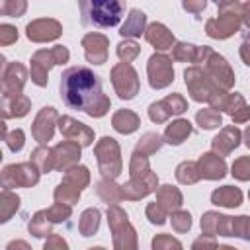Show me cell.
Wrapping results in <instances>:
<instances>
[{"label": "cell", "instance_id": "27", "mask_svg": "<svg viewBox=\"0 0 250 250\" xmlns=\"http://www.w3.org/2000/svg\"><path fill=\"white\" fill-rule=\"evenodd\" d=\"M29 107H31V102L23 94H20V96H2V115H4V119L23 117V115H27Z\"/></svg>", "mask_w": 250, "mask_h": 250}, {"label": "cell", "instance_id": "1", "mask_svg": "<svg viewBox=\"0 0 250 250\" xmlns=\"http://www.w3.org/2000/svg\"><path fill=\"white\" fill-rule=\"evenodd\" d=\"M61 98L72 109H80L90 117H104L109 111V98L102 90L100 76L88 66H70L61 76Z\"/></svg>", "mask_w": 250, "mask_h": 250}, {"label": "cell", "instance_id": "6", "mask_svg": "<svg viewBox=\"0 0 250 250\" xmlns=\"http://www.w3.org/2000/svg\"><path fill=\"white\" fill-rule=\"evenodd\" d=\"M68 59H70V53L62 45H55L51 49L35 51L33 57H31V68H29L31 80L37 86H47L49 68L55 66V64H64V62H68Z\"/></svg>", "mask_w": 250, "mask_h": 250}, {"label": "cell", "instance_id": "50", "mask_svg": "<svg viewBox=\"0 0 250 250\" xmlns=\"http://www.w3.org/2000/svg\"><path fill=\"white\" fill-rule=\"evenodd\" d=\"M4 141H6V145H8V148H10L12 152H20V150L23 148L25 135H23L21 129H14V131H10V133L4 137Z\"/></svg>", "mask_w": 250, "mask_h": 250}, {"label": "cell", "instance_id": "18", "mask_svg": "<svg viewBox=\"0 0 250 250\" xmlns=\"http://www.w3.org/2000/svg\"><path fill=\"white\" fill-rule=\"evenodd\" d=\"M213 109L217 111H227L234 123H244L250 119V105L244 102V98L240 94H223L219 98V102L213 105Z\"/></svg>", "mask_w": 250, "mask_h": 250}, {"label": "cell", "instance_id": "31", "mask_svg": "<svg viewBox=\"0 0 250 250\" xmlns=\"http://www.w3.org/2000/svg\"><path fill=\"white\" fill-rule=\"evenodd\" d=\"M189 135H191V123L188 119H176L166 127L164 141L168 145H182Z\"/></svg>", "mask_w": 250, "mask_h": 250}, {"label": "cell", "instance_id": "20", "mask_svg": "<svg viewBox=\"0 0 250 250\" xmlns=\"http://www.w3.org/2000/svg\"><path fill=\"white\" fill-rule=\"evenodd\" d=\"M82 47L86 61L92 64H104L107 61V47L109 39L104 33H86L82 37Z\"/></svg>", "mask_w": 250, "mask_h": 250}, {"label": "cell", "instance_id": "52", "mask_svg": "<svg viewBox=\"0 0 250 250\" xmlns=\"http://www.w3.org/2000/svg\"><path fill=\"white\" fill-rule=\"evenodd\" d=\"M18 41V29L10 23H2L0 25V45H10Z\"/></svg>", "mask_w": 250, "mask_h": 250}, {"label": "cell", "instance_id": "55", "mask_svg": "<svg viewBox=\"0 0 250 250\" xmlns=\"http://www.w3.org/2000/svg\"><path fill=\"white\" fill-rule=\"evenodd\" d=\"M240 16H242V23H244V27H246V39H250V0L242 4Z\"/></svg>", "mask_w": 250, "mask_h": 250}, {"label": "cell", "instance_id": "57", "mask_svg": "<svg viewBox=\"0 0 250 250\" xmlns=\"http://www.w3.org/2000/svg\"><path fill=\"white\" fill-rule=\"evenodd\" d=\"M6 250H31V246L25 240H12V242H8Z\"/></svg>", "mask_w": 250, "mask_h": 250}, {"label": "cell", "instance_id": "15", "mask_svg": "<svg viewBox=\"0 0 250 250\" xmlns=\"http://www.w3.org/2000/svg\"><path fill=\"white\" fill-rule=\"evenodd\" d=\"M62 33V25L57 20L51 18H41V20H33L27 23L25 27V35L29 41L33 43H47V41H55L59 39Z\"/></svg>", "mask_w": 250, "mask_h": 250}, {"label": "cell", "instance_id": "34", "mask_svg": "<svg viewBox=\"0 0 250 250\" xmlns=\"http://www.w3.org/2000/svg\"><path fill=\"white\" fill-rule=\"evenodd\" d=\"M176 178H178V182L184 184V186H191V184L199 182V180H201V174H199L197 162L186 160V162L178 164V168H176Z\"/></svg>", "mask_w": 250, "mask_h": 250}, {"label": "cell", "instance_id": "53", "mask_svg": "<svg viewBox=\"0 0 250 250\" xmlns=\"http://www.w3.org/2000/svg\"><path fill=\"white\" fill-rule=\"evenodd\" d=\"M43 250H68V244L61 234L53 232L51 236H47V242H45Z\"/></svg>", "mask_w": 250, "mask_h": 250}, {"label": "cell", "instance_id": "2", "mask_svg": "<svg viewBox=\"0 0 250 250\" xmlns=\"http://www.w3.org/2000/svg\"><path fill=\"white\" fill-rule=\"evenodd\" d=\"M129 174L131 180L127 184H123V197L137 201L141 197H146L148 193L158 189V178L156 174L150 170L148 166V156L141 154V152H133L131 154V164H129Z\"/></svg>", "mask_w": 250, "mask_h": 250}, {"label": "cell", "instance_id": "33", "mask_svg": "<svg viewBox=\"0 0 250 250\" xmlns=\"http://www.w3.org/2000/svg\"><path fill=\"white\" fill-rule=\"evenodd\" d=\"M100 211L98 209H94V207H90V209H86L82 215H80V219H78V230H80V234L82 236H92V234H96L98 232V229H100Z\"/></svg>", "mask_w": 250, "mask_h": 250}, {"label": "cell", "instance_id": "42", "mask_svg": "<svg viewBox=\"0 0 250 250\" xmlns=\"http://www.w3.org/2000/svg\"><path fill=\"white\" fill-rule=\"evenodd\" d=\"M139 53H141V47H139L133 39H125V41H121V43L117 45V57L121 59V62L131 64V62L139 57Z\"/></svg>", "mask_w": 250, "mask_h": 250}, {"label": "cell", "instance_id": "61", "mask_svg": "<svg viewBox=\"0 0 250 250\" xmlns=\"http://www.w3.org/2000/svg\"><path fill=\"white\" fill-rule=\"evenodd\" d=\"M248 197H250V193H248Z\"/></svg>", "mask_w": 250, "mask_h": 250}, {"label": "cell", "instance_id": "16", "mask_svg": "<svg viewBox=\"0 0 250 250\" xmlns=\"http://www.w3.org/2000/svg\"><path fill=\"white\" fill-rule=\"evenodd\" d=\"M59 119H61V117H59V113H57L55 107H51V105L43 107V109L37 113V117H35V121H33V125H31V135H33V139H35L39 145L49 143V141L53 139L55 125L59 123Z\"/></svg>", "mask_w": 250, "mask_h": 250}, {"label": "cell", "instance_id": "54", "mask_svg": "<svg viewBox=\"0 0 250 250\" xmlns=\"http://www.w3.org/2000/svg\"><path fill=\"white\" fill-rule=\"evenodd\" d=\"M184 10H188V12H191V14H201L203 10H205V6H207V2L205 0H186L184 4Z\"/></svg>", "mask_w": 250, "mask_h": 250}, {"label": "cell", "instance_id": "43", "mask_svg": "<svg viewBox=\"0 0 250 250\" xmlns=\"http://www.w3.org/2000/svg\"><path fill=\"white\" fill-rule=\"evenodd\" d=\"M230 236H238V238L250 240V215L232 217V221H230Z\"/></svg>", "mask_w": 250, "mask_h": 250}, {"label": "cell", "instance_id": "12", "mask_svg": "<svg viewBox=\"0 0 250 250\" xmlns=\"http://www.w3.org/2000/svg\"><path fill=\"white\" fill-rule=\"evenodd\" d=\"M203 70L207 72V76H209L223 92H227V90H230V88L234 86V72H232L230 64L227 62V59H225L223 55H219V53L213 51V53L209 55V59L205 61Z\"/></svg>", "mask_w": 250, "mask_h": 250}, {"label": "cell", "instance_id": "4", "mask_svg": "<svg viewBox=\"0 0 250 250\" xmlns=\"http://www.w3.org/2000/svg\"><path fill=\"white\" fill-rule=\"evenodd\" d=\"M80 12L84 23L111 27L119 23L125 12V4L117 0H90V2H80Z\"/></svg>", "mask_w": 250, "mask_h": 250}, {"label": "cell", "instance_id": "47", "mask_svg": "<svg viewBox=\"0 0 250 250\" xmlns=\"http://www.w3.org/2000/svg\"><path fill=\"white\" fill-rule=\"evenodd\" d=\"M152 250H182V242L172 234H156L152 238Z\"/></svg>", "mask_w": 250, "mask_h": 250}, {"label": "cell", "instance_id": "49", "mask_svg": "<svg viewBox=\"0 0 250 250\" xmlns=\"http://www.w3.org/2000/svg\"><path fill=\"white\" fill-rule=\"evenodd\" d=\"M146 219H148L152 225H164L166 219H168V213L154 201V203H148V205H146Z\"/></svg>", "mask_w": 250, "mask_h": 250}, {"label": "cell", "instance_id": "25", "mask_svg": "<svg viewBox=\"0 0 250 250\" xmlns=\"http://www.w3.org/2000/svg\"><path fill=\"white\" fill-rule=\"evenodd\" d=\"M197 168H199L201 178H205V180H221L227 174L225 160L219 154H215V152L201 154L199 160H197Z\"/></svg>", "mask_w": 250, "mask_h": 250}, {"label": "cell", "instance_id": "5", "mask_svg": "<svg viewBox=\"0 0 250 250\" xmlns=\"http://www.w3.org/2000/svg\"><path fill=\"white\" fill-rule=\"evenodd\" d=\"M184 80H186V86H188V92L189 96L195 100V102H205L209 104L211 107L219 102V98L227 92H223L209 76L203 68L199 66H191V68H186L184 72Z\"/></svg>", "mask_w": 250, "mask_h": 250}, {"label": "cell", "instance_id": "14", "mask_svg": "<svg viewBox=\"0 0 250 250\" xmlns=\"http://www.w3.org/2000/svg\"><path fill=\"white\" fill-rule=\"evenodd\" d=\"M188 109V102L180 94H170L160 102H154L148 105V117L154 123H164L172 115H182Z\"/></svg>", "mask_w": 250, "mask_h": 250}, {"label": "cell", "instance_id": "28", "mask_svg": "<svg viewBox=\"0 0 250 250\" xmlns=\"http://www.w3.org/2000/svg\"><path fill=\"white\" fill-rule=\"evenodd\" d=\"M146 31V16L143 10L133 8L125 20V23L121 25L119 33L121 37H141Z\"/></svg>", "mask_w": 250, "mask_h": 250}, {"label": "cell", "instance_id": "7", "mask_svg": "<svg viewBox=\"0 0 250 250\" xmlns=\"http://www.w3.org/2000/svg\"><path fill=\"white\" fill-rule=\"evenodd\" d=\"M107 223L113 236V250H139L137 246V232L129 223L127 213L119 205L107 207Z\"/></svg>", "mask_w": 250, "mask_h": 250}, {"label": "cell", "instance_id": "44", "mask_svg": "<svg viewBox=\"0 0 250 250\" xmlns=\"http://www.w3.org/2000/svg\"><path fill=\"white\" fill-rule=\"evenodd\" d=\"M43 213H45V217H47L53 225H57V223L66 221V219L72 215V207H70V205H62V203H55V205H51L49 209H43Z\"/></svg>", "mask_w": 250, "mask_h": 250}, {"label": "cell", "instance_id": "30", "mask_svg": "<svg viewBox=\"0 0 250 250\" xmlns=\"http://www.w3.org/2000/svg\"><path fill=\"white\" fill-rule=\"evenodd\" d=\"M211 203L219 207H238L242 203V191L232 186H223L217 188L211 193Z\"/></svg>", "mask_w": 250, "mask_h": 250}, {"label": "cell", "instance_id": "41", "mask_svg": "<svg viewBox=\"0 0 250 250\" xmlns=\"http://www.w3.org/2000/svg\"><path fill=\"white\" fill-rule=\"evenodd\" d=\"M195 121L199 123L201 129H215L219 125H223V117H221V111L213 109V107H207V109H199L197 115H195Z\"/></svg>", "mask_w": 250, "mask_h": 250}, {"label": "cell", "instance_id": "21", "mask_svg": "<svg viewBox=\"0 0 250 250\" xmlns=\"http://www.w3.org/2000/svg\"><path fill=\"white\" fill-rule=\"evenodd\" d=\"M211 53H213L211 47H205V45L203 47H197L193 43H176L174 49H172L174 61H180V62H195V64H199V62L205 64V61L209 59Z\"/></svg>", "mask_w": 250, "mask_h": 250}, {"label": "cell", "instance_id": "38", "mask_svg": "<svg viewBox=\"0 0 250 250\" xmlns=\"http://www.w3.org/2000/svg\"><path fill=\"white\" fill-rule=\"evenodd\" d=\"M162 143H164V139H162L158 133H145V135L139 139L135 150L141 152V154H145V156H150V154H154L156 150H160Z\"/></svg>", "mask_w": 250, "mask_h": 250}, {"label": "cell", "instance_id": "45", "mask_svg": "<svg viewBox=\"0 0 250 250\" xmlns=\"http://www.w3.org/2000/svg\"><path fill=\"white\" fill-rule=\"evenodd\" d=\"M27 10V4L23 0H4L0 4V14L10 16V18H20Z\"/></svg>", "mask_w": 250, "mask_h": 250}, {"label": "cell", "instance_id": "8", "mask_svg": "<svg viewBox=\"0 0 250 250\" xmlns=\"http://www.w3.org/2000/svg\"><path fill=\"white\" fill-rule=\"evenodd\" d=\"M94 154H96L98 168H100L104 178L115 180L121 174V168H123L121 150H119V145L113 137H102L94 146Z\"/></svg>", "mask_w": 250, "mask_h": 250}, {"label": "cell", "instance_id": "35", "mask_svg": "<svg viewBox=\"0 0 250 250\" xmlns=\"http://www.w3.org/2000/svg\"><path fill=\"white\" fill-rule=\"evenodd\" d=\"M18 207H20V197L10 189H2V193H0V221L2 223L10 221V217L18 211Z\"/></svg>", "mask_w": 250, "mask_h": 250}, {"label": "cell", "instance_id": "3", "mask_svg": "<svg viewBox=\"0 0 250 250\" xmlns=\"http://www.w3.org/2000/svg\"><path fill=\"white\" fill-rule=\"evenodd\" d=\"M219 18H211L205 21V33L213 39H229L242 25L240 8L242 4L236 0H221L217 2Z\"/></svg>", "mask_w": 250, "mask_h": 250}, {"label": "cell", "instance_id": "56", "mask_svg": "<svg viewBox=\"0 0 250 250\" xmlns=\"http://www.w3.org/2000/svg\"><path fill=\"white\" fill-rule=\"evenodd\" d=\"M240 59L244 61V64L250 66V39H244L240 45Z\"/></svg>", "mask_w": 250, "mask_h": 250}, {"label": "cell", "instance_id": "10", "mask_svg": "<svg viewBox=\"0 0 250 250\" xmlns=\"http://www.w3.org/2000/svg\"><path fill=\"white\" fill-rule=\"evenodd\" d=\"M111 84L121 100H133L141 88L137 70L127 62H117L111 68Z\"/></svg>", "mask_w": 250, "mask_h": 250}, {"label": "cell", "instance_id": "26", "mask_svg": "<svg viewBox=\"0 0 250 250\" xmlns=\"http://www.w3.org/2000/svg\"><path fill=\"white\" fill-rule=\"evenodd\" d=\"M156 203H158L168 215H172L174 211H178V209L182 207L184 197H182V191H180L178 188L166 184V186H160V188L156 189Z\"/></svg>", "mask_w": 250, "mask_h": 250}, {"label": "cell", "instance_id": "59", "mask_svg": "<svg viewBox=\"0 0 250 250\" xmlns=\"http://www.w3.org/2000/svg\"><path fill=\"white\" fill-rule=\"evenodd\" d=\"M217 250H236V248H232V246H227V244H221V246H217Z\"/></svg>", "mask_w": 250, "mask_h": 250}, {"label": "cell", "instance_id": "9", "mask_svg": "<svg viewBox=\"0 0 250 250\" xmlns=\"http://www.w3.org/2000/svg\"><path fill=\"white\" fill-rule=\"evenodd\" d=\"M41 170L33 162H20V164H8L2 170V186L4 189L10 188H31L39 182Z\"/></svg>", "mask_w": 250, "mask_h": 250}, {"label": "cell", "instance_id": "48", "mask_svg": "<svg viewBox=\"0 0 250 250\" xmlns=\"http://www.w3.org/2000/svg\"><path fill=\"white\" fill-rule=\"evenodd\" d=\"M172 229L176 232H188L191 229V215L188 211H182V209L174 211L172 213Z\"/></svg>", "mask_w": 250, "mask_h": 250}, {"label": "cell", "instance_id": "60", "mask_svg": "<svg viewBox=\"0 0 250 250\" xmlns=\"http://www.w3.org/2000/svg\"><path fill=\"white\" fill-rule=\"evenodd\" d=\"M88 250H105L104 246H92V248H88Z\"/></svg>", "mask_w": 250, "mask_h": 250}, {"label": "cell", "instance_id": "11", "mask_svg": "<svg viewBox=\"0 0 250 250\" xmlns=\"http://www.w3.org/2000/svg\"><path fill=\"white\" fill-rule=\"evenodd\" d=\"M146 74H148V84L154 90H162L172 84L174 80V68H172V59L164 53H154L148 59L146 64Z\"/></svg>", "mask_w": 250, "mask_h": 250}, {"label": "cell", "instance_id": "32", "mask_svg": "<svg viewBox=\"0 0 250 250\" xmlns=\"http://www.w3.org/2000/svg\"><path fill=\"white\" fill-rule=\"evenodd\" d=\"M96 191H98V195H100L107 205H115V203H119V201L125 199V197H123V188L117 186L113 180H107V178H104V180H100V182L96 184Z\"/></svg>", "mask_w": 250, "mask_h": 250}, {"label": "cell", "instance_id": "39", "mask_svg": "<svg viewBox=\"0 0 250 250\" xmlns=\"http://www.w3.org/2000/svg\"><path fill=\"white\" fill-rule=\"evenodd\" d=\"M51 227H53V223L45 217V213H43V211H37V213L33 215V219L29 221V225H27L29 232H31L33 236H37V238L51 236V234H53V232H51Z\"/></svg>", "mask_w": 250, "mask_h": 250}, {"label": "cell", "instance_id": "13", "mask_svg": "<svg viewBox=\"0 0 250 250\" xmlns=\"http://www.w3.org/2000/svg\"><path fill=\"white\" fill-rule=\"evenodd\" d=\"M27 80V70L21 62H6L2 57V96H20Z\"/></svg>", "mask_w": 250, "mask_h": 250}, {"label": "cell", "instance_id": "37", "mask_svg": "<svg viewBox=\"0 0 250 250\" xmlns=\"http://www.w3.org/2000/svg\"><path fill=\"white\" fill-rule=\"evenodd\" d=\"M55 201L57 203H62V205H74L78 199H80V189L70 186L68 182H61L57 188H55Z\"/></svg>", "mask_w": 250, "mask_h": 250}, {"label": "cell", "instance_id": "46", "mask_svg": "<svg viewBox=\"0 0 250 250\" xmlns=\"http://www.w3.org/2000/svg\"><path fill=\"white\" fill-rule=\"evenodd\" d=\"M230 170H232L230 174H232L236 180L248 182V180H250V156H240V158H236V160L232 162Z\"/></svg>", "mask_w": 250, "mask_h": 250}, {"label": "cell", "instance_id": "23", "mask_svg": "<svg viewBox=\"0 0 250 250\" xmlns=\"http://www.w3.org/2000/svg\"><path fill=\"white\" fill-rule=\"evenodd\" d=\"M230 221H232V217H229V215H221L217 211H207L201 217V230H203V234H209V236H215V234L230 236Z\"/></svg>", "mask_w": 250, "mask_h": 250}, {"label": "cell", "instance_id": "22", "mask_svg": "<svg viewBox=\"0 0 250 250\" xmlns=\"http://www.w3.org/2000/svg\"><path fill=\"white\" fill-rule=\"evenodd\" d=\"M240 139H242V133L234 125H229V127H223L221 133L211 141V148L215 154H219L223 158V156L230 154L240 145Z\"/></svg>", "mask_w": 250, "mask_h": 250}, {"label": "cell", "instance_id": "17", "mask_svg": "<svg viewBox=\"0 0 250 250\" xmlns=\"http://www.w3.org/2000/svg\"><path fill=\"white\" fill-rule=\"evenodd\" d=\"M82 154V146L78 143L72 141H62L59 145L53 146V162H55V170L59 172H68L70 168L78 166Z\"/></svg>", "mask_w": 250, "mask_h": 250}, {"label": "cell", "instance_id": "36", "mask_svg": "<svg viewBox=\"0 0 250 250\" xmlns=\"http://www.w3.org/2000/svg\"><path fill=\"white\" fill-rule=\"evenodd\" d=\"M31 162L41 170V172H51L55 170V162H53V148L39 145L33 152H31Z\"/></svg>", "mask_w": 250, "mask_h": 250}, {"label": "cell", "instance_id": "19", "mask_svg": "<svg viewBox=\"0 0 250 250\" xmlns=\"http://www.w3.org/2000/svg\"><path fill=\"white\" fill-rule=\"evenodd\" d=\"M59 129L68 141L78 143L80 146H90L94 143V131L88 125L72 119L70 115H62L59 119Z\"/></svg>", "mask_w": 250, "mask_h": 250}, {"label": "cell", "instance_id": "24", "mask_svg": "<svg viewBox=\"0 0 250 250\" xmlns=\"http://www.w3.org/2000/svg\"><path fill=\"white\" fill-rule=\"evenodd\" d=\"M145 37H146V41H148L154 49H158V51L174 49V45H176L174 33H172L164 23H160V21L150 23V25L146 27V31H145Z\"/></svg>", "mask_w": 250, "mask_h": 250}, {"label": "cell", "instance_id": "29", "mask_svg": "<svg viewBox=\"0 0 250 250\" xmlns=\"http://www.w3.org/2000/svg\"><path fill=\"white\" fill-rule=\"evenodd\" d=\"M111 125H113V129H115L117 133L129 135V133H133V131L139 129L141 119H139V115H137L135 111H131V109H119V111L113 113Z\"/></svg>", "mask_w": 250, "mask_h": 250}, {"label": "cell", "instance_id": "58", "mask_svg": "<svg viewBox=\"0 0 250 250\" xmlns=\"http://www.w3.org/2000/svg\"><path fill=\"white\" fill-rule=\"evenodd\" d=\"M244 143H246V146L250 148V125H248L246 131H244Z\"/></svg>", "mask_w": 250, "mask_h": 250}, {"label": "cell", "instance_id": "51", "mask_svg": "<svg viewBox=\"0 0 250 250\" xmlns=\"http://www.w3.org/2000/svg\"><path fill=\"white\" fill-rule=\"evenodd\" d=\"M217 240L215 236H209V234H201L193 240L191 244V250H217Z\"/></svg>", "mask_w": 250, "mask_h": 250}, {"label": "cell", "instance_id": "40", "mask_svg": "<svg viewBox=\"0 0 250 250\" xmlns=\"http://www.w3.org/2000/svg\"><path fill=\"white\" fill-rule=\"evenodd\" d=\"M62 182H68L70 186H74V188H78V189L82 191V189L90 184V170H88L86 166H74V168H70V170L64 174Z\"/></svg>", "mask_w": 250, "mask_h": 250}]
</instances>
